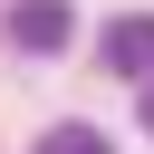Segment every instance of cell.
<instances>
[{
  "label": "cell",
  "mask_w": 154,
  "mask_h": 154,
  "mask_svg": "<svg viewBox=\"0 0 154 154\" xmlns=\"http://www.w3.org/2000/svg\"><path fill=\"white\" fill-rule=\"evenodd\" d=\"M67 0H10V48H29V58H58L67 48Z\"/></svg>",
  "instance_id": "1"
},
{
  "label": "cell",
  "mask_w": 154,
  "mask_h": 154,
  "mask_svg": "<svg viewBox=\"0 0 154 154\" xmlns=\"http://www.w3.org/2000/svg\"><path fill=\"white\" fill-rule=\"evenodd\" d=\"M106 67H116V77H154V19H144V10L106 29Z\"/></svg>",
  "instance_id": "2"
},
{
  "label": "cell",
  "mask_w": 154,
  "mask_h": 154,
  "mask_svg": "<svg viewBox=\"0 0 154 154\" xmlns=\"http://www.w3.org/2000/svg\"><path fill=\"white\" fill-rule=\"evenodd\" d=\"M38 154H116L96 125H58V135H38Z\"/></svg>",
  "instance_id": "3"
},
{
  "label": "cell",
  "mask_w": 154,
  "mask_h": 154,
  "mask_svg": "<svg viewBox=\"0 0 154 154\" xmlns=\"http://www.w3.org/2000/svg\"><path fill=\"white\" fill-rule=\"evenodd\" d=\"M144 135H154V87H144Z\"/></svg>",
  "instance_id": "4"
}]
</instances>
